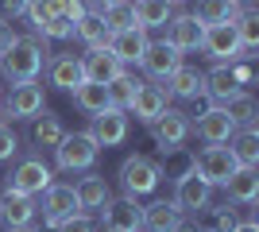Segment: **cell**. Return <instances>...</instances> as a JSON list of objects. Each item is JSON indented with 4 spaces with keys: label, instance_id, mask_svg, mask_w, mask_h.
Returning a JSON list of instances; mask_svg holds the SVG:
<instances>
[{
    "label": "cell",
    "instance_id": "cell-1",
    "mask_svg": "<svg viewBox=\"0 0 259 232\" xmlns=\"http://www.w3.org/2000/svg\"><path fill=\"white\" fill-rule=\"evenodd\" d=\"M51 62V39L43 35H20L16 43L0 55V74L8 77L12 85L16 81H35V77L43 74V66Z\"/></svg>",
    "mask_w": 259,
    "mask_h": 232
},
{
    "label": "cell",
    "instance_id": "cell-2",
    "mask_svg": "<svg viewBox=\"0 0 259 232\" xmlns=\"http://www.w3.org/2000/svg\"><path fill=\"white\" fill-rule=\"evenodd\" d=\"M151 140H155V147H159L162 155H174V151H182V144L190 140V132H194V120H190V112H182V109H166L155 116L151 124Z\"/></svg>",
    "mask_w": 259,
    "mask_h": 232
},
{
    "label": "cell",
    "instance_id": "cell-3",
    "mask_svg": "<svg viewBox=\"0 0 259 232\" xmlns=\"http://www.w3.org/2000/svg\"><path fill=\"white\" fill-rule=\"evenodd\" d=\"M120 186H124V198H143V194H155L162 182V166L147 155H128L120 163Z\"/></svg>",
    "mask_w": 259,
    "mask_h": 232
},
{
    "label": "cell",
    "instance_id": "cell-4",
    "mask_svg": "<svg viewBox=\"0 0 259 232\" xmlns=\"http://www.w3.org/2000/svg\"><path fill=\"white\" fill-rule=\"evenodd\" d=\"M97 155H101V147L93 144L89 132H66L62 144L54 147V166L66 170V174H77V170H89L97 163Z\"/></svg>",
    "mask_w": 259,
    "mask_h": 232
},
{
    "label": "cell",
    "instance_id": "cell-5",
    "mask_svg": "<svg viewBox=\"0 0 259 232\" xmlns=\"http://www.w3.org/2000/svg\"><path fill=\"white\" fill-rule=\"evenodd\" d=\"M51 182H54V170L43 163V155H23L20 163L12 166V174L4 178V186H8V190L27 194V198H39Z\"/></svg>",
    "mask_w": 259,
    "mask_h": 232
},
{
    "label": "cell",
    "instance_id": "cell-6",
    "mask_svg": "<svg viewBox=\"0 0 259 232\" xmlns=\"http://www.w3.org/2000/svg\"><path fill=\"white\" fill-rule=\"evenodd\" d=\"M0 109H4V124H12V120H35V116L47 109V89L39 85V77H35V81H16Z\"/></svg>",
    "mask_w": 259,
    "mask_h": 232
},
{
    "label": "cell",
    "instance_id": "cell-7",
    "mask_svg": "<svg viewBox=\"0 0 259 232\" xmlns=\"http://www.w3.org/2000/svg\"><path fill=\"white\" fill-rule=\"evenodd\" d=\"M170 201L178 205V213H182V217H186V213H190V217H197V213L213 201V186L197 174L194 166H186L182 174L174 178V198H170Z\"/></svg>",
    "mask_w": 259,
    "mask_h": 232
},
{
    "label": "cell",
    "instance_id": "cell-8",
    "mask_svg": "<svg viewBox=\"0 0 259 232\" xmlns=\"http://www.w3.org/2000/svg\"><path fill=\"white\" fill-rule=\"evenodd\" d=\"M190 166H194L197 174L205 178L209 186H225L228 178L236 174V159H232V151H228V144H209V147H201V151L190 159Z\"/></svg>",
    "mask_w": 259,
    "mask_h": 232
},
{
    "label": "cell",
    "instance_id": "cell-9",
    "mask_svg": "<svg viewBox=\"0 0 259 232\" xmlns=\"http://www.w3.org/2000/svg\"><path fill=\"white\" fill-rule=\"evenodd\" d=\"M201 51H205L213 62H221V66L236 62V58H248L244 47H240V39H236V27H232V23H209L205 35H201Z\"/></svg>",
    "mask_w": 259,
    "mask_h": 232
},
{
    "label": "cell",
    "instance_id": "cell-10",
    "mask_svg": "<svg viewBox=\"0 0 259 232\" xmlns=\"http://www.w3.org/2000/svg\"><path fill=\"white\" fill-rule=\"evenodd\" d=\"M120 74H128V66H124L108 47H85V55H81V77H85V81L108 85V81H116Z\"/></svg>",
    "mask_w": 259,
    "mask_h": 232
},
{
    "label": "cell",
    "instance_id": "cell-11",
    "mask_svg": "<svg viewBox=\"0 0 259 232\" xmlns=\"http://www.w3.org/2000/svg\"><path fill=\"white\" fill-rule=\"evenodd\" d=\"M39 213H43V224H51V228H58V224L70 221L74 213H81L74 186H58V182H51V186L43 190V205H39Z\"/></svg>",
    "mask_w": 259,
    "mask_h": 232
},
{
    "label": "cell",
    "instance_id": "cell-12",
    "mask_svg": "<svg viewBox=\"0 0 259 232\" xmlns=\"http://www.w3.org/2000/svg\"><path fill=\"white\" fill-rule=\"evenodd\" d=\"M162 27H166V39H162V43H170L174 51H182V55L186 51H197V47H201V35H205V23H197L194 12H174Z\"/></svg>",
    "mask_w": 259,
    "mask_h": 232
},
{
    "label": "cell",
    "instance_id": "cell-13",
    "mask_svg": "<svg viewBox=\"0 0 259 232\" xmlns=\"http://www.w3.org/2000/svg\"><path fill=\"white\" fill-rule=\"evenodd\" d=\"M182 66V51H174L170 43H147V51H143L140 58V70L147 74V81H166V77L174 74V70Z\"/></svg>",
    "mask_w": 259,
    "mask_h": 232
},
{
    "label": "cell",
    "instance_id": "cell-14",
    "mask_svg": "<svg viewBox=\"0 0 259 232\" xmlns=\"http://www.w3.org/2000/svg\"><path fill=\"white\" fill-rule=\"evenodd\" d=\"M128 112L120 109H105L93 116V124H89V135H93V144L97 147H120L124 140H128Z\"/></svg>",
    "mask_w": 259,
    "mask_h": 232
},
{
    "label": "cell",
    "instance_id": "cell-15",
    "mask_svg": "<svg viewBox=\"0 0 259 232\" xmlns=\"http://www.w3.org/2000/svg\"><path fill=\"white\" fill-rule=\"evenodd\" d=\"M166 101H170V93H166L162 81H136V97H132L128 112H136V120H140V124H151L155 116L166 109Z\"/></svg>",
    "mask_w": 259,
    "mask_h": 232
},
{
    "label": "cell",
    "instance_id": "cell-16",
    "mask_svg": "<svg viewBox=\"0 0 259 232\" xmlns=\"http://www.w3.org/2000/svg\"><path fill=\"white\" fill-rule=\"evenodd\" d=\"M35 217H39V205H35V198H27V194H16V190L4 186V194H0V224H4V228H27Z\"/></svg>",
    "mask_w": 259,
    "mask_h": 232
},
{
    "label": "cell",
    "instance_id": "cell-17",
    "mask_svg": "<svg viewBox=\"0 0 259 232\" xmlns=\"http://www.w3.org/2000/svg\"><path fill=\"white\" fill-rule=\"evenodd\" d=\"M140 198H108L105 209H101V221L105 228H116V232H140Z\"/></svg>",
    "mask_w": 259,
    "mask_h": 232
},
{
    "label": "cell",
    "instance_id": "cell-18",
    "mask_svg": "<svg viewBox=\"0 0 259 232\" xmlns=\"http://www.w3.org/2000/svg\"><path fill=\"white\" fill-rule=\"evenodd\" d=\"M182 228V213L174 201H151L140 209V232H178Z\"/></svg>",
    "mask_w": 259,
    "mask_h": 232
},
{
    "label": "cell",
    "instance_id": "cell-19",
    "mask_svg": "<svg viewBox=\"0 0 259 232\" xmlns=\"http://www.w3.org/2000/svg\"><path fill=\"white\" fill-rule=\"evenodd\" d=\"M147 31L143 27H128V31H112V39H108V51L124 62V66H140L143 51H147Z\"/></svg>",
    "mask_w": 259,
    "mask_h": 232
},
{
    "label": "cell",
    "instance_id": "cell-20",
    "mask_svg": "<svg viewBox=\"0 0 259 232\" xmlns=\"http://www.w3.org/2000/svg\"><path fill=\"white\" fill-rule=\"evenodd\" d=\"M194 132L205 140V144H228V135L236 132V124L228 120V112L221 109V105H209L205 112H197V124Z\"/></svg>",
    "mask_w": 259,
    "mask_h": 232
},
{
    "label": "cell",
    "instance_id": "cell-21",
    "mask_svg": "<svg viewBox=\"0 0 259 232\" xmlns=\"http://www.w3.org/2000/svg\"><path fill=\"white\" fill-rule=\"evenodd\" d=\"M47 81H51L54 89H66V93H74L85 77H81V58L77 55H54L51 62H47Z\"/></svg>",
    "mask_w": 259,
    "mask_h": 232
},
{
    "label": "cell",
    "instance_id": "cell-22",
    "mask_svg": "<svg viewBox=\"0 0 259 232\" xmlns=\"http://www.w3.org/2000/svg\"><path fill=\"white\" fill-rule=\"evenodd\" d=\"M166 93L170 97H182V101H197V97H205V74L197 66H178L170 77H166Z\"/></svg>",
    "mask_w": 259,
    "mask_h": 232
},
{
    "label": "cell",
    "instance_id": "cell-23",
    "mask_svg": "<svg viewBox=\"0 0 259 232\" xmlns=\"http://www.w3.org/2000/svg\"><path fill=\"white\" fill-rule=\"evenodd\" d=\"M74 194H77V205H81V213H101V209H105V201L112 198V194H108L105 174H93V170H85V178H77Z\"/></svg>",
    "mask_w": 259,
    "mask_h": 232
},
{
    "label": "cell",
    "instance_id": "cell-24",
    "mask_svg": "<svg viewBox=\"0 0 259 232\" xmlns=\"http://www.w3.org/2000/svg\"><path fill=\"white\" fill-rule=\"evenodd\" d=\"M225 194H228V201H236V205H255V198H259V166H236V174L225 182Z\"/></svg>",
    "mask_w": 259,
    "mask_h": 232
},
{
    "label": "cell",
    "instance_id": "cell-25",
    "mask_svg": "<svg viewBox=\"0 0 259 232\" xmlns=\"http://www.w3.org/2000/svg\"><path fill=\"white\" fill-rule=\"evenodd\" d=\"M62 135H66V124H62V116H54L51 109H43L31 120V144L43 147V151H54V147L62 144Z\"/></svg>",
    "mask_w": 259,
    "mask_h": 232
},
{
    "label": "cell",
    "instance_id": "cell-26",
    "mask_svg": "<svg viewBox=\"0 0 259 232\" xmlns=\"http://www.w3.org/2000/svg\"><path fill=\"white\" fill-rule=\"evenodd\" d=\"M240 224V209L232 205H205V209L197 213V232H232Z\"/></svg>",
    "mask_w": 259,
    "mask_h": 232
},
{
    "label": "cell",
    "instance_id": "cell-27",
    "mask_svg": "<svg viewBox=\"0 0 259 232\" xmlns=\"http://www.w3.org/2000/svg\"><path fill=\"white\" fill-rule=\"evenodd\" d=\"M228 151L240 166H259V132L255 128H236L228 135Z\"/></svg>",
    "mask_w": 259,
    "mask_h": 232
},
{
    "label": "cell",
    "instance_id": "cell-28",
    "mask_svg": "<svg viewBox=\"0 0 259 232\" xmlns=\"http://www.w3.org/2000/svg\"><path fill=\"white\" fill-rule=\"evenodd\" d=\"M232 93H240L236 77H232V70H228V66H221V62H217V66L205 74V97L213 101V105H225Z\"/></svg>",
    "mask_w": 259,
    "mask_h": 232
},
{
    "label": "cell",
    "instance_id": "cell-29",
    "mask_svg": "<svg viewBox=\"0 0 259 232\" xmlns=\"http://www.w3.org/2000/svg\"><path fill=\"white\" fill-rule=\"evenodd\" d=\"M221 109L228 112V120L236 124V128H255L259 109H255V97H251V93H244V89H240V93H232Z\"/></svg>",
    "mask_w": 259,
    "mask_h": 232
},
{
    "label": "cell",
    "instance_id": "cell-30",
    "mask_svg": "<svg viewBox=\"0 0 259 232\" xmlns=\"http://www.w3.org/2000/svg\"><path fill=\"white\" fill-rule=\"evenodd\" d=\"M170 16H174V4H170V0H136V23H140L143 31L162 27Z\"/></svg>",
    "mask_w": 259,
    "mask_h": 232
},
{
    "label": "cell",
    "instance_id": "cell-31",
    "mask_svg": "<svg viewBox=\"0 0 259 232\" xmlns=\"http://www.w3.org/2000/svg\"><path fill=\"white\" fill-rule=\"evenodd\" d=\"M197 23H232L240 16V4L236 0H197Z\"/></svg>",
    "mask_w": 259,
    "mask_h": 232
},
{
    "label": "cell",
    "instance_id": "cell-32",
    "mask_svg": "<svg viewBox=\"0 0 259 232\" xmlns=\"http://www.w3.org/2000/svg\"><path fill=\"white\" fill-rule=\"evenodd\" d=\"M70 97H74V105H77L81 112H89V116H97V112L108 109V89L97 85V81H81Z\"/></svg>",
    "mask_w": 259,
    "mask_h": 232
},
{
    "label": "cell",
    "instance_id": "cell-33",
    "mask_svg": "<svg viewBox=\"0 0 259 232\" xmlns=\"http://www.w3.org/2000/svg\"><path fill=\"white\" fill-rule=\"evenodd\" d=\"M101 20H105L108 31H128V27H140V23H136V0H112V4H105Z\"/></svg>",
    "mask_w": 259,
    "mask_h": 232
},
{
    "label": "cell",
    "instance_id": "cell-34",
    "mask_svg": "<svg viewBox=\"0 0 259 232\" xmlns=\"http://www.w3.org/2000/svg\"><path fill=\"white\" fill-rule=\"evenodd\" d=\"M74 35H77V39H81L85 47H108V39H112V31L105 27V20H101L97 12H85V16L77 20Z\"/></svg>",
    "mask_w": 259,
    "mask_h": 232
},
{
    "label": "cell",
    "instance_id": "cell-35",
    "mask_svg": "<svg viewBox=\"0 0 259 232\" xmlns=\"http://www.w3.org/2000/svg\"><path fill=\"white\" fill-rule=\"evenodd\" d=\"M232 27H236V39H240V47H244V55L251 58V51L259 47V12L244 8L236 20H232Z\"/></svg>",
    "mask_w": 259,
    "mask_h": 232
},
{
    "label": "cell",
    "instance_id": "cell-36",
    "mask_svg": "<svg viewBox=\"0 0 259 232\" xmlns=\"http://www.w3.org/2000/svg\"><path fill=\"white\" fill-rule=\"evenodd\" d=\"M108 109H120V112H128L132 109V97H136V77L132 74H120L116 81H108Z\"/></svg>",
    "mask_w": 259,
    "mask_h": 232
},
{
    "label": "cell",
    "instance_id": "cell-37",
    "mask_svg": "<svg viewBox=\"0 0 259 232\" xmlns=\"http://www.w3.org/2000/svg\"><path fill=\"white\" fill-rule=\"evenodd\" d=\"M62 4H66V0H27L23 16H27V20H31V27L39 31V27H43L47 20H54V16L62 12Z\"/></svg>",
    "mask_w": 259,
    "mask_h": 232
},
{
    "label": "cell",
    "instance_id": "cell-38",
    "mask_svg": "<svg viewBox=\"0 0 259 232\" xmlns=\"http://www.w3.org/2000/svg\"><path fill=\"white\" fill-rule=\"evenodd\" d=\"M39 35H43V39H74V23H70L62 12H58L54 20H47L43 27H39Z\"/></svg>",
    "mask_w": 259,
    "mask_h": 232
},
{
    "label": "cell",
    "instance_id": "cell-39",
    "mask_svg": "<svg viewBox=\"0 0 259 232\" xmlns=\"http://www.w3.org/2000/svg\"><path fill=\"white\" fill-rule=\"evenodd\" d=\"M20 155V135L12 132V124H0V163H12Z\"/></svg>",
    "mask_w": 259,
    "mask_h": 232
},
{
    "label": "cell",
    "instance_id": "cell-40",
    "mask_svg": "<svg viewBox=\"0 0 259 232\" xmlns=\"http://www.w3.org/2000/svg\"><path fill=\"white\" fill-rule=\"evenodd\" d=\"M58 232H97V221H93L89 213H74L70 221L58 224Z\"/></svg>",
    "mask_w": 259,
    "mask_h": 232
},
{
    "label": "cell",
    "instance_id": "cell-41",
    "mask_svg": "<svg viewBox=\"0 0 259 232\" xmlns=\"http://www.w3.org/2000/svg\"><path fill=\"white\" fill-rule=\"evenodd\" d=\"M228 70H232V77H236V85H251V77H255V70H251L248 58H236V62H228Z\"/></svg>",
    "mask_w": 259,
    "mask_h": 232
},
{
    "label": "cell",
    "instance_id": "cell-42",
    "mask_svg": "<svg viewBox=\"0 0 259 232\" xmlns=\"http://www.w3.org/2000/svg\"><path fill=\"white\" fill-rule=\"evenodd\" d=\"M23 8H27V0H0V20H16L23 16Z\"/></svg>",
    "mask_w": 259,
    "mask_h": 232
},
{
    "label": "cell",
    "instance_id": "cell-43",
    "mask_svg": "<svg viewBox=\"0 0 259 232\" xmlns=\"http://www.w3.org/2000/svg\"><path fill=\"white\" fill-rule=\"evenodd\" d=\"M16 39H20V35L12 31V20H0V55H4V51H8Z\"/></svg>",
    "mask_w": 259,
    "mask_h": 232
},
{
    "label": "cell",
    "instance_id": "cell-44",
    "mask_svg": "<svg viewBox=\"0 0 259 232\" xmlns=\"http://www.w3.org/2000/svg\"><path fill=\"white\" fill-rule=\"evenodd\" d=\"M232 232H259V221H255V217H244V221H240Z\"/></svg>",
    "mask_w": 259,
    "mask_h": 232
},
{
    "label": "cell",
    "instance_id": "cell-45",
    "mask_svg": "<svg viewBox=\"0 0 259 232\" xmlns=\"http://www.w3.org/2000/svg\"><path fill=\"white\" fill-rule=\"evenodd\" d=\"M105 4H112V0H85V8H89V12H97V16L105 12Z\"/></svg>",
    "mask_w": 259,
    "mask_h": 232
},
{
    "label": "cell",
    "instance_id": "cell-46",
    "mask_svg": "<svg viewBox=\"0 0 259 232\" xmlns=\"http://www.w3.org/2000/svg\"><path fill=\"white\" fill-rule=\"evenodd\" d=\"M4 232H35V228H31V224H27V228H4Z\"/></svg>",
    "mask_w": 259,
    "mask_h": 232
},
{
    "label": "cell",
    "instance_id": "cell-47",
    "mask_svg": "<svg viewBox=\"0 0 259 232\" xmlns=\"http://www.w3.org/2000/svg\"><path fill=\"white\" fill-rule=\"evenodd\" d=\"M35 232H58V228H51V224H43V228H35Z\"/></svg>",
    "mask_w": 259,
    "mask_h": 232
},
{
    "label": "cell",
    "instance_id": "cell-48",
    "mask_svg": "<svg viewBox=\"0 0 259 232\" xmlns=\"http://www.w3.org/2000/svg\"><path fill=\"white\" fill-rule=\"evenodd\" d=\"M236 4H244V8H251V4H255V0H236Z\"/></svg>",
    "mask_w": 259,
    "mask_h": 232
},
{
    "label": "cell",
    "instance_id": "cell-49",
    "mask_svg": "<svg viewBox=\"0 0 259 232\" xmlns=\"http://www.w3.org/2000/svg\"><path fill=\"white\" fill-rule=\"evenodd\" d=\"M178 232H197V228H186V224H182V228H178Z\"/></svg>",
    "mask_w": 259,
    "mask_h": 232
},
{
    "label": "cell",
    "instance_id": "cell-50",
    "mask_svg": "<svg viewBox=\"0 0 259 232\" xmlns=\"http://www.w3.org/2000/svg\"><path fill=\"white\" fill-rule=\"evenodd\" d=\"M0 105H4V85H0Z\"/></svg>",
    "mask_w": 259,
    "mask_h": 232
},
{
    "label": "cell",
    "instance_id": "cell-51",
    "mask_svg": "<svg viewBox=\"0 0 259 232\" xmlns=\"http://www.w3.org/2000/svg\"><path fill=\"white\" fill-rule=\"evenodd\" d=\"M170 4H182V0H170Z\"/></svg>",
    "mask_w": 259,
    "mask_h": 232
},
{
    "label": "cell",
    "instance_id": "cell-52",
    "mask_svg": "<svg viewBox=\"0 0 259 232\" xmlns=\"http://www.w3.org/2000/svg\"><path fill=\"white\" fill-rule=\"evenodd\" d=\"M105 232H116V228H105Z\"/></svg>",
    "mask_w": 259,
    "mask_h": 232
}]
</instances>
